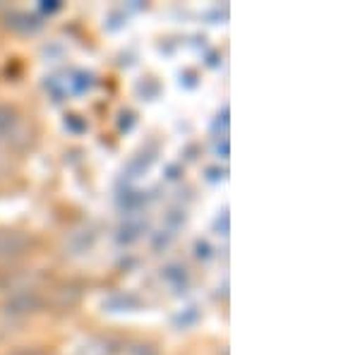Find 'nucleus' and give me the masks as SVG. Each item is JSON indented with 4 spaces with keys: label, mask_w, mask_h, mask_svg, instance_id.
<instances>
[{
    "label": "nucleus",
    "mask_w": 360,
    "mask_h": 355,
    "mask_svg": "<svg viewBox=\"0 0 360 355\" xmlns=\"http://www.w3.org/2000/svg\"><path fill=\"white\" fill-rule=\"evenodd\" d=\"M15 125V115L10 113L8 108H0V139H3V135H8L10 130H13Z\"/></svg>",
    "instance_id": "nucleus-1"
}]
</instances>
